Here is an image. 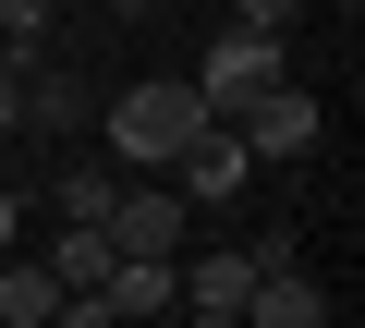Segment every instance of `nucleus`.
Wrapping results in <instances>:
<instances>
[{"label": "nucleus", "mask_w": 365, "mask_h": 328, "mask_svg": "<svg viewBox=\"0 0 365 328\" xmlns=\"http://www.w3.org/2000/svg\"><path fill=\"white\" fill-rule=\"evenodd\" d=\"M207 122H220V110L195 97V73H170V85L146 73V85H110V97H98V134H110V158H122V171H170V158L195 146Z\"/></svg>", "instance_id": "obj_1"}, {"label": "nucleus", "mask_w": 365, "mask_h": 328, "mask_svg": "<svg viewBox=\"0 0 365 328\" xmlns=\"http://www.w3.org/2000/svg\"><path fill=\"white\" fill-rule=\"evenodd\" d=\"M110 243L122 255H182V243H195V195H182L170 171H134L110 195Z\"/></svg>", "instance_id": "obj_2"}, {"label": "nucleus", "mask_w": 365, "mask_h": 328, "mask_svg": "<svg viewBox=\"0 0 365 328\" xmlns=\"http://www.w3.org/2000/svg\"><path fill=\"white\" fill-rule=\"evenodd\" d=\"M220 122L244 134V158H256V171H292V158L317 146V122H329V110H317V97H304V85L280 73V85H256L244 110H220Z\"/></svg>", "instance_id": "obj_3"}, {"label": "nucleus", "mask_w": 365, "mask_h": 328, "mask_svg": "<svg viewBox=\"0 0 365 328\" xmlns=\"http://www.w3.org/2000/svg\"><path fill=\"white\" fill-rule=\"evenodd\" d=\"M280 73H292V37H268V25H220L207 61H195V97H207V110H244V97L280 85Z\"/></svg>", "instance_id": "obj_4"}, {"label": "nucleus", "mask_w": 365, "mask_h": 328, "mask_svg": "<svg viewBox=\"0 0 365 328\" xmlns=\"http://www.w3.org/2000/svg\"><path fill=\"white\" fill-rule=\"evenodd\" d=\"M98 97H110V85H86V73L37 61V73H25V134H37V146H61V134H98Z\"/></svg>", "instance_id": "obj_5"}, {"label": "nucleus", "mask_w": 365, "mask_h": 328, "mask_svg": "<svg viewBox=\"0 0 365 328\" xmlns=\"http://www.w3.org/2000/svg\"><path fill=\"white\" fill-rule=\"evenodd\" d=\"M329 316H341V292L304 280V255L292 268H256V292H244V328H329Z\"/></svg>", "instance_id": "obj_6"}, {"label": "nucleus", "mask_w": 365, "mask_h": 328, "mask_svg": "<svg viewBox=\"0 0 365 328\" xmlns=\"http://www.w3.org/2000/svg\"><path fill=\"white\" fill-rule=\"evenodd\" d=\"M244 171H256V158H244V134H232V122H207L195 146L170 158V183L195 195V207H232V195H244Z\"/></svg>", "instance_id": "obj_7"}, {"label": "nucleus", "mask_w": 365, "mask_h": 328, "mask_svg": "<svg viewBox=\"0 0 365 328\" xmlns=\"http://www.w3.org/2000/svg\"><path fill=\"white\" fill-rule=\"evenodd\" d=\"M49 316H61V280H49V255L13 243L0 255V328H49Z\"/></svg>", "instance_id": "obj_8"}, {"label": "nucleus", "mask_w": 365, "mask_h": 328, "mask_svg": "<svg viewBox=\"0 0 365 328\" xmlns=\"http://www.w3.org/2000/svg\"><path fill=\"white\" fill-rule=\"evenodd\" d=\"M110 195H122V171H98V158H73V171L49 183V219H110Z\"/></svg>", "instance_id": "obj_9"}, {"label": "nucleus", "mask_w": 365, "mask_h": 328, "mask_svg": "<svg viewBox=\"0 0 365 328\" xmlns=\"http://www.w3.org/2000/svg\"><path fill=\"white\" fill-rule=\"evenodd\" d=\"M0 49H13V61H49V0H0Z\"/></svg>", "instance_id": "obj_10"}, {"label": "nucleus", "mask_w": 365, "mask_h": 328, "mask_svg": "<svg viewBox=\"0 0 365 328\" xmlns=\"http://www.w3.org/2000/svg\"><path fill=\"white\" fill-rule=\"evenodd\" d=\"M25 73H37V61H13V49H0V134H25Z\"/></svg>", "instance_id": "obj_11"}, {"label": "nucleus", "mask_w": 365, "mask_h": 328, "mask_svg": "<svg viewBox=\"0 0 365 328\" xmlns=\"http://www.w3.org/2000/svg\"><path fill=\"white\" fill-rule=\"evenodd\" d=\"M292 13H304V0H244L232 25H268V37H292Z\"/></svg>", "instance_id": "obj_12"}, {"label": "nucleus", "mask_w": 365, "mask_h": 328, "mask_svg": "<svg viewBox=\"0 0 365 328\" xmlns=\"http://www.w3.org/2000/svg\"><path fill=\"white\" fill-rule=\"evenodd\" d=\"M13 243H25V195L0 183V255H13Z\"/></svg>", "instance_id": "obj_13"}, {"label": "nucleus", "mask_w": 365, "mask_h": 328, "mask_svg": "<svg viewBox=\"0 0 365 328\" xmlns=\"http://www.w3.org/2000/svg\"><path fill=\"white\" fill-rule=\"evenodd\" d=\"M341 13H353V0H341Z\"/></svg>", "instance_id": "obj_14"}]
</instances>
